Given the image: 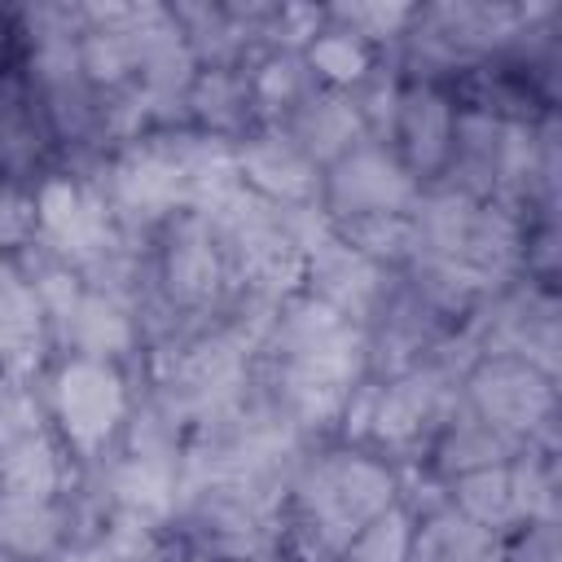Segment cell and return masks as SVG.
I'll return each instance as SVG.
<instances>
[{"instance_id":"cell-1","label":"cell","mask_w":562,"mask_h":562,"mask_svg":"<svg viewBox=\"0 0 562 562\" xmlns=\"http://www.w3.org/2000/svg\"><path fill=\"white\" fill-rule=\"evenodd\" d=\"M35 391L48 413V426L57 430L70 457H92L114 448L119 426L127 417V400H132L127 373L119 364L57 356L35 382Z\"/></svg>"},{"instance_id":"cell-2","label":"cell","mask_w":562,"mask_h":562,"mask_svg":"<svg viewBox=\"0 0 562 562\" xmlns=\"http://www.w3.org/2000/svg\"><path fill=\"white\" fill-rule=\"evenodd\" d=\"M149 281L189 321H220L233 299V277L215 228L202 211L167 215L149 237Z\"/></svg>"},{"instance_id":"cell-3","label":"cell","mask_w":562,"mask_h":562,"mask_svg":"<svg viewBox=\"0 0 562 562\" xmlns=\"http://www.w3.org/2000/svg\"><path fill=\"white\" fill-rule=\"evenodd\" d=\"M470 342L483 356H509L527 360L531 369L558 378L562 364V312H558V290L536 285L527 277H514L509 285L492 290L479 299V307L461 321Z\"/></svg>"},{"instance_id":"cell-4","label":"cell","mask_w":562,"mask_h":562,"mask_svg":"<svg viewBox=\"0 0 562 562\" xmlns=\"http://www.w3.org/2000/svg\"><path fill=\"white\" fill-rule=\"evenodd\" d=\"M461 404L522 448L558 452V378L531 369L527 360H474V369L461 378Z\"/></svg>"},{"instance_id":"cell-5","label":"cell","mask_w":562,"mask_h":562,"mask_svg":"<svg viewBox=\"0 0 562 562\" xmlns=\"http://www.w3.org/2000/svg\"><path fill=\"white\" fill-rule=\"evenodd\" d=\"M417 180L404 171L391 145L356 140L342 158L321 171V215L325 224L369 220V215H404L417 198Z\"/></svg>"},{"instance_id":"cell-6","label":"cell","mask_w":562,"mask_h":562,"mask_svg":"<svg viewBox=\"0 0 562 562\" xmlns=\"http://www.w3.org/2000/svg\"><path fill=\"white\" fill-rule=\"evenodd\" d=\"M31 193H35V237L75 268L114 233V215L105 211L101 193L79 176L53 171Z\"/></svg>"},{"instance_id":"cell-7","label":"cell","mask_w":562,"mask_h":562,"mask_svg":"<svg viewBox=\"0 0 562 562\" xmlns=\"http://www.w3.org/2000/svg\"><path fill=\"white\" fill-rule=\"evenodd\" d=\"M57 171V145L22 66L0 70V180L35 189Z\"/></svg>"},{"instance_id":"cell-8","label":"cell","mask_w":562,"mask_h":562,"mask_svg":"<svg viewBox=\"0 0 562 562\" xmlns=\"http://www.w3.org/2000/svg\"><path fill=\"white\" fill-rule=\"evenodd\" d=\"M452 123H457V101L452 88L439 83H408L400 92L395 105V123H391V149L404 162V171L417 184L439 180L443 162H448V145H452Z\"/></svg>"},{"instance_id":"cell-9","label":"cell","mask_w":562,"mask_h":562,"mask_svg":"<svg viewBox=\"0 0 562 562\" xmlns=\"http://www.w3.org/2000/svg\"><path fill=\"white\" fill-rule=\"evenodd\" d=\"M237 180L277 206H321V167L277 127H255L233 140Z\"/></svg>"},{"instance_id":"cell-10","label":"cell","mask_w":562,"mask_h":562,"mask_svg":"<svg viewBox=\"0 0 562 562\" xmlns=\"http://www.w3.org/2000/svg\"><path fill=\"white\" fill-rule=\"evenodd\" d=\"M382 281H386V268L369 263L360 250H351V246H347L342 237H334V233L316 237V241L303 250V281H299V290H303L307 299L325 303L329 312L347 316L351 325H360V321L369 316V307H373Z\"/></svg>"},{"instance_id":"cell-11","label":"cell","mask_w":562,"mask_h":562,"mask_svg":"<svg viewBox=\"0 0 562 562\" xmlns=\"http://www.w3.org/2000/svg\"><path fill=\"white\" fill-rule=\"evenodd\" d=\"M57 356H75V360H105L127 369L140 356V338H136V321L132 307L110 299V294H92L83 290L79 303L70 307V316L53 329V360Z\"/></svg>"},{"instance_id":"cell-12","label":"cell","mask_w":562,"mask_h":562,"mask_svg":"<svg viewBox=\"0 0 562 562\" xmlns=\"http://www.w3.org/2000/svg\"><path fill=\"white\" fill-rule=\"evenodd\" d=\"M53 364V342L31 285L0 259V373L40 382Z\"/></svg>"},{"instance_id":"cell-13","label":"cell","mask_w":562,"mask_h":562,"mask_svg":"<svg viewBox=\"0 0 562 562\" xmlns=\"http://www.w3.org/2000/svg\"><path fill=\"white\" fill-rule=\"evenodd\" d=\"M285 140H294L321 171L334 162V158H342L356 140H364V123H360V114H356V105H351V97L342 92V88H316V92H307L281 123H272Z\"/></svg>"},{"instance_id":"cell-14","label":"cell","mask_w":562,"mask_h":562,"mask_svg":"<svg viewBox=\"0 0 562 562\" xmlns=\"http://www.w3.org/2000/svg\"><path fill=\"white\" fill-rule=\"evenodd\" d=\"M518 452H522L518 439H509L505 430L483 422L474 408L457 404L448 413V422L439 426V435L430 439L422 465L448 483V479H461V474H474V470H487V465H505Z\"/></svg>"},{"instance_id":"cell-15","label":"cell","mask_w":562,"mask_h":562,"mask_svg":"<svg viewBox=\"0 0 562 562\" xmlns=\"http://www.w3.org/2000/svg\"><path fill=\"white\" fill-rule=\"evenodd\" d=\"M189 127L220 136V140H241L246 132L259 127L255 92H250V70L246 66H215L198 70L189 88Z\"/></svg>"},{"instance_id":"cell-16","label":"cell","mask_w":562,"mask_h":562,"mask_svg":"<svg viewBox=\"0 0 562 562\" xmlns=\"http://www.w3.org/2000/svg\"><path fill=\"white\" fill-rule=\"evenodd\" d=\"M496 558H501V536L470 522L452 505L413 522L408 562H496Z\"/></svg>"},{"instance_id":"cell-17","label":"cell","mask_w":562,"mask_h":562,"mask_svg":"<svg viewBox=\"0 0 562 562\" xmlns=\"http://www.w3.org/2000/svg\"><path fill=\"white\" fill-rule=\"evenodd\" d=\"M61 514L53 496L0 492V553L9 562H48L61 549Z\"/></svg>"},{"instance_id":"cell-18","label":"cell","mask_w":562,"mask_h":562,"mask_svg":"<svg viewBox=\"0 0 562 562\" xmlns=\"http://www.w3.org/2000/svg\"><path fill=\"white\" fill-rule=\"evenodd\" d=\"M246 70H250V92H255L259 127L281 123L307 92L321 88L316 70L307 66V57H303L299 48H268V53H259Z\"/></svg>"},{"instance_id":"cell-19","label":"cell","mask_w":562,"mask_h":562,"mask_svg":"<svg viewBox=\"0 0 562 562\" xmlns=\"http://www.w3.org/2000/svg\"><path fill=\"white\" fill-rule=\"evenodd\" d=\"M448 505L457 514H465L470 522L487 527L492 536H509L518 527V505H514V479H509V461L505 465H487L461 479H448Z\"/></svg>"},{"instance_id":"cell-20","label":"cell","mask_w":562,"mask_h":562,"mask_svg":"<svg viewBox=\"0 0 562 562\" xmlns=\"http://www.w3.org/2000/svg\"><path fill=\"white\" fill-rule=\"evenodd\" d=\"M303 57H307V66L316 70V79H321L325 88H342V92L378 61V53H373L369 44H360L351 31L334 26L329 18H325V26L312 35V44L303 48Z\"/></svg>"},{"instance_id":"cell-21","label":"cell","mask_w":562,"mask_h":562,"mask_svg":"<svg viewBox=\"0 0 562 562\" xmlns=\"http://www.w3.org/2000/svg\"><path fill=\"white\" fill-rule=\"evenodd\" d=\"M400 92H404V79H400V70H395L386 57H378V61L347 88V97H351V105H356V114H360L369 140H382V145L391 140V123H395Z\"/></svg>"},{"instance_id":"cell-22","label":"cell","mask_w":562,"mask_h":562,"mask_svg":"<svg viewBox=\"0 0 562 562\" xmlns=\"http://www.w3.org/2000/svg\"><path fill=\"white\" fill-rule=\"evenodd\" d=\"M413 514L395 501L386 505L382 514H373L347 544V558L342 562H408V549H413Z\"/></svg>"},{"instance_id":"cell-23","label":"cell","mask_w":562,"mask_h":562,"mask_svg":"<svg viewBox=\"0 0 562 562\" xmlns=\"http://www.w3.org/2000/svg\"><path fill=\"white\" fill-rule=\"evenodd\" d=\"M325 18L342 31H351L360 44H369L378 57L400 40V31L408 26L413 18V4H382V0H369V4H325Z\"/></svg>"},{"instance_id":"cell-24","label":"cell","mask_w":562,"mask_h":562,"mask_svg":"<svg viewBox=\"0 0 562 562\" xmlns=\"http://www.w3.org/2000/svg\"><path fill=\"white\" fill-rule=\"evenodd\" d=\"M35 241V193L0 180V259Z\"/></svg>"},{"instance_id":"cell-25","label":"cell","mask_w":562,"mask_h":562,"mask_svg":"<svg viewBox=\"0 0 562 562\" xmlns=\"http://www.w3.org/2000/svg\"><path fill=\"white\" fill-rule=\"evenodd\" d=\"M22 40H18V4H0V70L18 66Z\"/></svg>"},{"instance_id":"cell-26","label":"cell","mask_w":562,"mask_h":562,"mask_svg":"<svg viewBox=\"0 0 562 562\" xmlns=\"http://www.w3.org/2000/svg\"><path fill=\"white\" fill-rule=\"evenodd\" d=\"M48 562H119V558L105 549V540H79V544H61Z\"/></svg>"},{"instance_id":"cell-27","label":"cell","mask_w":562,"mask_h":562,"mask_svg":"<svg viewBox=\"0 0 562 562\" xmlns=\"http://www.w3.org/2000/svg\"><path fill=\"white\" fill-rule=\"evenodd\" d=\"M149 562H215V558H206L193 544H184V540H176V536L162 531L158 544H154V553H149Z\"/></svg>"}]
</instances>
